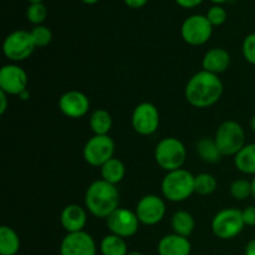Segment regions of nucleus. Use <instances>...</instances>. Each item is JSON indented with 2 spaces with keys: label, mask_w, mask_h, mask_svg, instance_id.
Masks as SVG:
<instances>
[{
  "label": "nucleus",
  "mask_w": 255,
  "mask_h": 255,
  "mask_svg": "<svg viewBox=\"0 0 255 255\" xmlns=\"http://www.w3.org/2000/svg\"><path fill=\"white\" fill-rule=\"evenodd\" d=\"M174 1L183 9H193V7L199 6L204 0H174Z\"/></svg>",
  "instance_id": "obj_33"
},
{
  "label": "nucleus",
  "mask_w": 255,
  "mask_h": 255,
  "mask_svg": "<svg viewBox=\"0 0 255 255\" xmlns=\"http://www.w3.org/2000/svg\"><path fill=\"white\" fill-rule=\"evenodd\" d=\"M86 212L77 204H70V206L65 207L61 217H60L62 227L65 228V231H67V233L82 232V229L86 226Z\"/></svg>",
  "instance_id": "obj_16"
},
{
  "label": "nucleus",
  "mask_w": 255,
  "mask_h": 255,
  "mask_svg": "<svg viewBox=\"0 0 255 255\" xmlns=\"http://www.w3.org/2000/svg\"><path fill=\"white\" fill-rule=\"evenodd\" d=\"M246 255H255V239H252L246 248Z\"/></svg>",
  "instance_id": "obj_36"
},
{
  "label": "nucleus",
  "mask_w": 255,
  "mask_h": 255,
  "mask_svg": "<svg viewBox=\"0 0 255 255\" xmlns=\"http://www.w3.org/2000/svg\"><path fill=\"white\" fill-rule=\"evenodd\" d=\"M203 70L212 74H222L226 71L231 65V55L227 50L222 47H214L207 51L203 57Z\"/></svg>",
  "instance_id": "obj_18"
},
{
  "label": "nucleus",
  "mask_w": 255,
  "mask_h": 255,
  "mask_svg": "<svg viewBox=\"0 0 255 255\" xmlns=\"http://www.w3.org/2000/svg\"><path fill=\"white\" fill-rule=\"evenodd\" d=\"M191 249L188 239L178 234H168L158 243L159 255H189Z\"/></svg>",
  "instance_id": "obj_17"
},
{
  "label": "nucleus",
  "mask_w": 255,
  "mask_h": 255,
  "mask_svg": "<svg viewBox=\"0 0 255 255\" xmlns=\"http://www.w3.org/2000/svg\"><path fill=\"white\" fill-rule=\"evenodd\" d=\"M132 126L142 136L154 133L159 126V112L157 107L149 102L139 104L132 115Z\"/></svg>",
  "instance_id": "obj_10"
},
{
  "label": "nucleus",
  "mask_w": 255,
  "mask_h": 255,
  "mask_svg": "<svg viewBox=\"0 0 255 255\" xmlns=\"http://www.w3.org/2000/svg\"><path fill=\"white\" fill-rule=\"evenodd\" d=\"M59 107L65 116L70 119H80L89 112L90 101L85 94L72 90L65 92L60 97Z\"/></svg>",
  "instance_id": "obj_15"
},
{
  "label": "nucleus",
  "mask_w": 255,
  "mask_h": 255,
  "mask_svg": "<svg viewBox=\"0 0 255 255\" xmlns=\"http://www.w3.org/2000/svg\"><path fill=\"white\" fill-rule=\"evenodd\" d=\"M217 189V179L209 173H201L194 177V192L201 196H209Z\"/></svg>",
  "instance_id": "obj_26"
},
{
  "label": "nucleus",
  "mask_w": 255,
  "mask_h": 255,
  "mask_svg": "<svg viewBox=\"0 0 255 255\" xmlns=\"http://www.w3.org/2000/svg\"><path fill=\"white\" fill-rule=\"evenodd\" d=\"M197 152H198L199 157L207 163H217L222 158V153L219 152L214 138L212 139L208 138V137L202 138L197 143Z\"/></svg>",
  "instance_id": "obj_24"
},
{
  "label": "nucleus",
  "mask_w": 255,
  "mask_h": 255,
  "mask_svg": "<svg viewBox=\"0 0 255 255\" xmlns=\"http://www.w3.org/2000/svg\"><path fill=\"white\" fill-rule=\"evenodd\" d=\"M32 37V41H34L35 46L36 47H45L51 42L52 40V32L45 25H37L34 29L30 31Z\"/></svg>",
  "instance_id": "obj_28"
},
{
  "label": "nucleus",
  "mask_w": 255,
  "mask_h": 255,
  "mask_svg": "<svg viewBox=\"0 0 255 255\" xmlns=\"http://www.w3.org/2000/svg\"><path fill=\"white\" fill-rule=\"evenodd\" d=\"M251 127H252V129H253V132H255V115H254L253 119H252V121H251Z\"/></svg>",
  "instance_id": "obj_41"
},
{
  "label": "nucleus",
  "mask_w": 255,
  "mask_h": 255,
  "mask_svg": "<svg viewBox=\"0 0 255 255\" xmlns=\"http://www.w3.org/2000/svg\"><path fill=\"white\" fill-rule=\"evenodd\" d=\"M243 219L246 226H255V206H249L244 209Z\"/></svg>",
  "instance_id": "obj_32"
},
{
  "label": "nucleus",
  "mask_w": 255,
  "mask_h": 255,
  "mask_svg": "<svg viewBox=\"0 0 255 255\" xmlns=\"http://www.w3.org/2000/svg\"><path fill=\"white\" fill-rule=\"evenodd\" d=\"M207 19L209 20L212 25L214 26H221L226 22L227 20V11L223 6L221 5H213L212 7H209V10L207 11Z\"/></svg>",
  "instance_id": "obj_30"
},
{
  "label": "nucleus",
  "mask_w": 255,
  "mask_h": 255,
  "mask_svg": "<svg viewBox=\"0 0 255 255\" xmlns=\"http://www.w3.org/2000/svg\"><path fill=\"white\" fill-rule=\"evenodd\" d=\"M124 1L128 7H132V9H139V7H143L144 5L148 2V0H124Z\"/></svg>",
  "instance_id": "obj_34"
},
{
  "label": "nucleus",
  "mask_w": 255,
  "mask_h": 255,
  "mask_svg": "<svg viewBox=\"0 0 255 255\" xmlns=\"http://www.w3.org/2000/svg\"><path fill=\"white\" fill-rule=\"evenodd\" d=\"M7 109V95L0 90V115H4Z\"/></svg>",
  "instance_id": "obj_35"
},
{
  "label": "nucleus",
  "mask_w": 255,
  "mask_h": 255,
  "mask_svg": "<svg viewBox=\"0 0 255 255\" xmlns=\"http://www.w3.org/2000/svg\"><path fill=\"white\" fill-rule=\"evenodd\" d=\"M136 214L139 223L144 226H154L163 219L166 214V206L158 196L148 194L139 199L137 203Z\"/></svg>",
  "instance_id": "obj_12"
},
{
  "label": "nucleus",
  "mask_w": 255,
  "mask_h": 255,
  "mask_svg": "<svg viewBox=\"0 0 255 255\" xmlns=\"http://www.w3.org/2000/svg\"><path fill=\"white\" fill-rule=\"evenodd\" d=\"M27 86V75L17 65H5L0 70V90L6 95H20Z\"/></svg>",
  "instance_id": "obj_14"
},
{
  "label": "nucleus",
  "mask_w": 255,
  "mask_h": 255,
  "mask_svg": "<svg viewBox=\"0 0 255 255\" xmlns=\"http://www.w3.org/2000/svg\"><path fill=\"white\" fill-rule=\"evenodd\" d=\"M90 127L92 132L99 136H106L112 127V117L106 110H96L90 117Z\"/></svg>",
  "instance_id": "obj_22"
},
{
  "label": "nucleus",
  "mask_w": 255,
  "mask_h": 255,
  "mask_svg": "<svg viewBox=\"0 0 255 255\" xmlns=\"http://www.w3.org/2000/svg\"><path fill=\"white\" fill-rule=\"evenodd\" d=\"M252 197L255 199V176H254L253 181H252Z\"/></svg>",
  "instance_id": "obj_39"
},
{
  "label": "nucleus",
  "mask_w": 255,
  "mask_h": 255,
  "mask_svg": "<svg viewBox=\"0 0 255 255\" xmlns=\"http://www.w3.org/2000/svg\"><path fill=\"white\" fill-rule=\"evenodd\" d=\"M223 94V84L218 75L202 70L189 79L186 86V100L197 109L213 106Z\"/></svg>",
  "instance_id": "obj_1"
},
{
  "label": "nucleus",
  "mask_w": 255,
  "mask_h": 255,
  "mask_svg": "<svg viewBox=\"0 0 255 255\" xmlns=\"http://www.w3.org/2000/svg\"><path fill=\"white\" fill-rule=\"evenodd\" d=\"M102 255H127V246L124 238L115 234L106 236L101 242Z\"/></svg>",
  "instance_id": "obj_25"
},
{
  "label": "nucleus",
  "mask_w": 255,
  "mask_h": 255,
  "mask_svg": "<svg viewBox=\"0 0 255 255\" xmlns=\"http://www.w3.org/2000/svg\"><path fill=\"white\" fill-rule=\"evenodd\" d=\"M61 255H96V244L94 238L86 232L67 233L60 247Z\"/></svg>",
  "instance_id": "obj_13"
},
{
  "label": "nucleus",
  "mask_w": 255,
  "mask_h": 255,
  "mask_svg": "<svg viewBox=\"0 0 255 255\" xmlns=\"http://www.w3.org/2000/svg\"><path fill=\"white\" fill-rule=\"evenodd\" d=\"M20 249V239L16 232L6 226L0 228V255H15Z\"/></svg>",
  "instance_id": "obj_20"
},
{
  "label": "nucleus",
  "mask_w": 255,
  "mask_h": 255,
  "mask_svg": "<svg viewBox=\"0 0 255 255\" xmlns=\"http://www.w3.org/2000/svg\"><path fill=\"white\" fill-rule=\"evenodd\" d=\"M87 209L99 218H109L117 208H120V193L115 184L104 179L91 183L85 194Z\"/></svg>",
  "instance_id": "obj_2"
},
{
  "label": "nucleus",
  "mask_w": 255,
  "mask_h": 255,
  "mask_svg": "<svg viewBox=\"0 0 255 255\" xmlns=\"http://www.w3.org/2000/svg\"><path fill=\"white\" fill-rule=\"evenodd\" d=\"M35 44L31 34L25 30H16L7 35L2 44L4 55L11 61H22L34 52Z\"/></svg>",
  "instance_id": "obj_8"
},
{
  "label": "nucleus",
  "mask_w": 255,
  "mask_h": 255,
  "mask_svg": "<svg viewBox=\"0 0 255 255\" xmlns=\"http://www.w3.org/2000/svg\"><path fill=\"white\" fill-rule=\"evenodd\" d=\"M127 255H142V254L138 253V252H131V253H128Z\"/></svg>",
  "instance_id": "obj_43"
},
{
  "label": "nucleus",
  "mask_w": 255,
  "mask_h": 255,
  "mask_svg": "<svg viewBox=\"0 0 255 255\" xmlns=\"http://www.w3.org/2000/svg\"><path fill=\"white\" fill-rule=\"evenodd\" d=\"M115 142L109 134L99 136L95 134L85 144L84 158L89 164L94 167H101L114 158Z\"/></svg>",
  "instance_id": "obj_9"
},
{
  "label": "nucleus",
  "mask_w": 255,
  "mask_h": 255,
  "mask_svg": "<svg viewBox=\"0 0 255 255\" xmlns=\"http://www.w3.org/2000/svg\"><path fill=\"white\" fill-rule=\"evenodd\" d=\"M101 176L104 181L116 186L125 177L124 163L120 159L111 158L104 166H101Z\"/></svg>",
  "instance_id": "obj_23"
},
{
  "label": "nucleus",
  "mask_w": 255,
  "mask_h": 255,
  "mask_svg": "<svg viewBox=\"0 0 255 255\" xmlns=\"http://www.w3.org/2000/svg\"><path fill=\"white\" fill-rule=\"evenodd\" d=\"M186 147L174 137H166L158 142L154 151V158L158 166L166 171H176L186 161Z\"/></svg>",
  "instance_id": "obj_4"
},
{
  "label": "nucleus",
  "mask_w": 255,
  "mask_h": 255,
  "mask_svg": "<svg viewBox=\"0 0 255 255\" xmlns=\"http://www.w3.org/2000/svg\"><path fill=\"white\" fill-rule=\"evenodd\" d=\"M234 164L242 173L255 176V143L246 144L234 156Z\"/></svg>",
  "instance_id": "obj_19"
},
{
  "label": "nucleus",
  "mask_w": 255,
  "mask_h": 255,
  "mask_svg": "<svg viewBox=\"0 0 255 255\" xmlns=\"http://www.w3.org/2000/svg\"><path fill=\"white\" fill-rule=\"evenodd\" d=\"M231 194L238 201H244L252 196V182L247 179H237L231 186Z\"/></svg>",
  "instance_id": "obj_29"
},
{
  "label": "nucleus",
  "mask_w": 255,
  "mask_h": 255,
  "mask_svg": "<svg viewBox=\"0 0 255 255\" xmlns=\"http://www.w3.org/2000/svg\"><path fill=\"white\" fill-rule=\"evenodd\" d=\"M26 17L35 26L42 25V22L47 17V9L44 5V2H34V4H30L26 9Z\"/></svg>",
  "instance_id": "obj_27"
},
{
  "label": "nucleus",
  "mask_w": 255,
  "mask_h": 255,
  "mask_svg": "<svg viewBox=\"0 0 255 255\" xmlns=\"http://www.w3.org/2000/svg\"><path fill=\"white\" fill-rule=\"evenodd\" d=\"M27 1H29L30 4H34V2H42L44 0H27Z\"/></svg>",
  "instance_id": "obj_42"
},
{
  "label": "nucleus",
  "mask_w": 255,
  "mask_h": 255,
  "mask_svg": "<svg viewBox=\"0 0 255 255\" xmlns=\"http://www.w3.org/2000/svg\"><path fill=\"white\" fill-rule=\"evenodd\" d=\"M194 192V176L186 169H176L162 181V193L171 202H183Z\"/></svg>",
  "instance_id": "obj_3"
},
{
  "label": "nucleus",
  "mask_w": 255,
  "mask_h": 255,
  "mask_svg": "<svg viewBox=\"0 0 255 255\" xmlns=\"http://www.w3.org/2000/svg\"><path fill=\"white\" fill-rule=\"evenodd\" d=\"M80 1L84 2V4H86V5H94V4H97L100 0H80Z\"/></svg>",
  "instance_id": "obj_38"
},
{
  "label": "nucleus",
  "mask_w": 255,
  "mask_h": 255,
  "mask_svg": "<svg viewBox=\"0 0 255 255\" xmlns=\"http://www.w3.org/2000/svg\"><path fill=\"white\" fill-rule=\"evenodd\" d=\"M211 1L216 5H221V4H224V2H227L228 0H211Z\"/></svg>",
  "instance_id": "obj_40"
},
{
  "label": "nucleus",
  "mask_w": 255,
  "mask_h": 255,
  "mask_svg": "<svg viewBox=\"0 0 255 255\" xmlns=\"http://www.w3.org/2000/svg\"><path fill=\"white\" fill-rule=\"evenodd\" d=\"M19 96H20V99H21V100H27L30 97V94H29V91H27V90H25V91L21 92Z\"/></svg>",
  "instance_id": "obj_37"
},
{
  "label": "nucleus",
  "mask_w": 255,
  "mask_h": 255,
  "mask_svg": "<svg viewBox=\"0 0 255 255\" xmlns=\"http://www.w3.org/2000/svg\"><path fill=\"white\" fill-rule=\"evenodd\" d=\"M139 221L134 212L126 208H117L107 218V227L112 234L121 238H128L134 236L138 231Z\"/></svg>",
  "instance_id": "obj_11"
},
{
  "label": "nucleus",
  "mask_w": 255,
  "mask_h": 255,
  "mask_svg": "<svg viewBox=\"0 0 255 255\" xmlns=\"http://www.w3.org/2000/svg\"><path fill=\"white\" fill-rule=\"evenodd\" d=\"M243 212L236 208H227L218 212L212 222L214 236L221 239H232L243 231Z\"/></svg>",
  "instance_id": "obj_6"
},
{
  "label": "nucleus",
  "mask_w": 255,
  "mask_h": 255,
  "mask_svg": "<svg viewBox=\"0 0 255 255\" xmlns=\"http://www.w3.org/2000/svg\"><path fill=\"white\" fill-rule=\"evenodd\" d=\"M214 141L222 156H236L246 146V133L238 122L226 121L217 129Z\"/></svg>",
  "instance_id": "obj_5"
},
{
  "label": "nucleus",
  "mask_w": 255,
  "mask_h": 255,
  "mask_svg": "<svg viewBox=\"0 0 255 255\" xmlns=\"http://www.w3.org/2000/svg\"><path fill=\"white\" fill-rule=\"evenodd\" d=\"M194 219L192 214L186 211H179L173 214L172 217V228H173L174 234H178L182 237H189L194 231Z\"/></svg>",
  "instance_id": "obj_21"
},
{
  "label": "nucleus",
  "mask_w": 255,
  "mask_h": 255,
  "mask_svg": "<svg viewBox=\"0 0 255 255\" xmlns=\"http://www.w3.org/2000/svg\"><path fill=\"white\" fill-rule=\"evenodd\" d=\"M243 55L249 64L255 65V32L249 34L243 41Z\"/></svg>",
  "instance_id": "obj_31"
},
{
  "label": "nucleus",
  "mask_w": 255,
  "mask_h": 255,
  "mask_svg": "<svg viewBox=\"0 0 255 255\" xmlns=\"http://www.w3.org/2000/svg\"><path fill=\"white\" fill-rule=\"evenodd\" d=\"M213 34V25L209 22L206 15H191L183 21L181 35L187 44L199 46L208 41Z\"/></svg>",
  "instance_id": "obj_7"
}]
</instances>
